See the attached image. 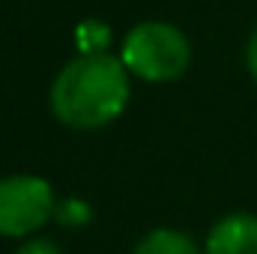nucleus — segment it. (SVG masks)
Here are the masks:
<instances>
[{
  "label": "nucleus",
  "instance_id": "nucleus-1",
  "mask_svg": "<svg viewBox=\"0 0 257 254\" xmlns=\"http://www.w3.org/2000/svg\"><path fill=\"white\" fill-rule=\"evenodd\" d=\"M51 114L69 129H102L128 105V69L120 57L78 54L57 72L48 93Z\"/></svg>",
  "mask_w": 257,
  "mask_h": 254
},
{
  "label": "nucleus",
  "instance_id": "nucleus-2",
  "mask_svg": "<svg viewBox=\"0 0 257 254\" xmlns=\"http://www.w3.org/2000/svg\"><path fill=\"white\" fill-rule=\"evenodd\" d=\"M120 60L128 69V75L141 81L168 84L189 69L192 45L186 33L168 21H141L126 33Z\"/></svg>",
  "mask_w": 257,
  "mask_h": 254
},
{
  "label": "nucleus",
  "instance_id": "nucleus-3",
  "mask_svg": "<svg viewBox=\"0 0 257 254\" xmlns=\"http://www.w3.org/2000/svg\"><path fill=\"white\" fill-rule=\"evenodd\" d=\"M57 212V197L48 180L12 174L0 180V236L21 239L42 230Z\"/></svg>",
  "mask_w": 257,
  "mask_h": 254
},
{
  "label": "nucleus",
  "instance_id": "nucleus-4",
  "mask_svg": "<svg viewBox=\"0 0 257 254\" xmlns=\"http://www.w3.org/2000/svg\"><path fill=\"white\" fill-rule=\"evenodd\" d=\"M203 254H257V215L230 212L218 218L206 233Z\"/></svg>",
  "mask_w": 257,
  "mask_h": 254
},
{
  "label": "nucleus",
  "instance_id": "nucleus-5",
  "mask_svg": "<svg viewBox=\"0 0 257 254\" xmlns=\"http://www.w3.org/2000/svg\"><path fill=\"white\" fill-rule=\"evenodd\" d=\"M132 254H200L197 242L189 233L174 230V227H156L150 230L135 248Z\"/></svg>",
  "mask_w": 257,
  "mask_h": 254
},
{
  "label": "nucleus",
  "instance_id": "nucleus-6",
  "mask_svg": "<svg viewBox=\"0 0 257 254\" xmlns=\"http://www.w3.org/2000/svg\"><path fill=\"white\" fill-rule=\"evenodd\" d=\"M108 39H111V30L102 21H84L78 27V51L81 54H102L108 48Z\"/></svg>",
  "mask_w": 257,
  "mask_h": 254
},
{
  "label": "nucleus",
  "instance_id": "nucleus-7",
  "mask_svg": "<svg viewBox=\"0 0 257 254\" xmlns=\"http://www.w3.org/2000/svg\"><path fill=\"white\" fill-rule=\"evenodd\" d=\"M54 218L60 224H66V227H81V224L90 221V206L84 200H60Z\"/></svg>",
  "mask_w": 257,
  "mask_h": 254
},
{
  "label": "nucleus",
  "instance_id": "nucleus-8",
  "mask_svg": "<svg viewBox=\"0 0 257 254\" xmlns=\"http://www.w3.org/2000/svg\"><path fill=\"white\" fill-rule=\"evenodd\" d=\"M15 254H63V251H60V245H57V242L36 236V239H27V242H24Z\"/></svg>",
  "mask_w": 257,
  "mask_h": 254
},
{
  "label": "nucleus",
  "instance_id": "nucleus-9",
  "mask_svg": "<svg viewBox=\"0 0 257 254\" xmlns=\"http://www.w3.org/2000/svg\"><path fill=\"white\" fill-rule=\"evenodd\" d=\"M245 63H248L251 78L257 81V30L251 33V39H248V45H245Z\"/></svg>",
  "mask_w": 257,
  "mask_h": 254
}]
</instances>
